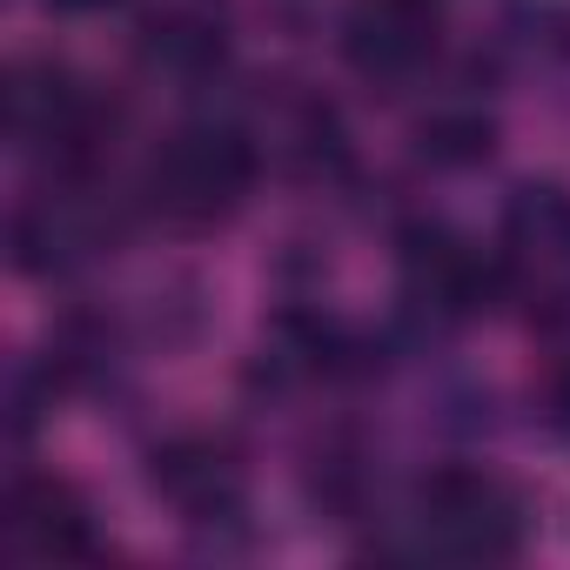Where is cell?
<instances>
[{"mask_svg":"<svg viewBox=\"0 0 570 570\" xmlns=\"http://www.w3.org/2000/svg\"><path fill=\"white\" fill-rule=\"evenodd\" d=\"M141 48H148V61L181 68V75H195V68L222 61V35H215V21H208V14H195V8H161V14H148Z\"/></svg>","mask_w":570,"mask_h":570,"instance_id":"obj_9","label":"cell"},{"mask_svg":"<svg viewBox=\"0 0 570 570\" xmlns=\"http://www.w3.org/2000/svg\"><path fill=\"white\" fill-rule=\"evenodd\" d=\"M0 537H8V550L28 557V563H68V557L95 550V517H88V503H81L75 483H61V476H21L8 490Z\"/></svg>","mask_w":570,"mask_h":570,"instance_id":"obj_6","label":"cell"},{"mask_svg":"<svg viewBox=\"0 0 570 570\" xmlns=\"http://www.w3.org/2000/svg\"><path fill=\"white\" fill-rule=\"evenodd\" d=\"M416 141H423V155L443 161V168L483 161V155H490V115H476V108H443V115H430V121L416 128Z\"/></svg>","mask_w":570,"mask_h":570,"instance_id":"obj_10","label":"cell"},{"mask_svg":"<svg viewBox=\"0 0 570 570\" xmlns=\"http://www.w3.org/2000/svg\"><path fill=\"white\" fill-rule=\"evenodd\" d=\"M416 530L430 557L450 563H503L523 543V503L490 470H436L416 490Z\"/></svg>","mask_w":570,"mask_h":570,"instance_id":"obj_2","label":"cell"},{"mask_svg":"<svg viewBox=\"0 0 570 570\" xmlns=\"http://www.w3.org/2000/svg\"><path fill=\"white\" fill-rule=\"evenodd\" d=\"M248 188H255V141L228 121H195L168 135L141 175V195L168 228H215L242 208Z\"/></svg>","mask_w":570,"mask_h":570,"instance_id":"obj_1","label":"cell"},{"mask_svg":"<svg viewBox=\"0 0 570 570\" xmlns=\"http://www.w3.org/2000/svg\"><path fill=\"white\" fill-rule=\"evenodd\" d=\"M443 41V0H356L343 21V55L363 81H410Z\"/></svg>","mask_w":570,"mask_h":570,"instance_id":"obj_5","label":"cell"},{"mask_svg":"<svg viewBox=\"0 0 570 570\" xmlns=\"http://www.w3.org/2000/svg\"><path fill=\"white\" fill-rule=\"evenodd\" d=\"M403 282H410V296L436 316H470L490 289H497V268L456 242L450 228H410L403 235Z\"/></svg>","mask_w":570,"mask_h":570,"instance_id":"obj_7","label":"cell"},{"mask_svg":"<svg viewBox=\"0 0 570 570\" xmlns=\"http://www.w3.org/2000/svg\"><path fill=\"white\" fill-rule=\"evenodd\" d=\"M55 8H75V14H95V8H115V0H55Z\"/></svg>","mask_w":570,"mask_h":570,"instance_id":"obj_11","label":"cell"},{"mask_svg":"<svg viewBox=\"0 0 570 570\" xmlns=\"http://www.w3.org/2000/svg\"><path fill=\"white\" fill-rule=\"evenodd\" d=\"M155 490H161L181 517L208 523V517H228V510L242 503V463H235V450L215 443V436H175V443L155 450Z\"/></svg>","mask_w":570,"mask_h":570,"instance_id":"obj_8","label":"cell"},{"mask_svg":"<svg viewBox=\"0 0 570 570\" xmlns=\"http://www.w3.org/2000/svg\"><path fill=\"white\" fill-rule=\"evenodd\" d=\"M8 128H14L21 148H41V155H55L61 168H81V161H95L108 115H101V101H95L68 68L28 61V68L14 75V88H8Z\"/></svg>","mask_w":570,"mask_h":570,"instance_id":"obj_3","label":"cell"},{"mask_svg":"<svg viewBox=\"0 0 570 570\" xmlns=\"http://www.w3.org/2000/svg\"><path fill=\"white\" fill-rule=\"evenodd\" d=\"M497 282L523 289L550 316L570 309V202L557 188H523L503 222V262Z\"/></svg>","mask_w":570,"mask_h":570,"instance_id":"obj_4","label":"cell"}]
</instances>
